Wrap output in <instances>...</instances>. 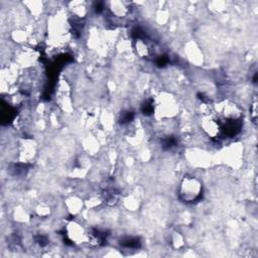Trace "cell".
Segmentation results:
<instances>
[{"mask_svg": "<svg viewBox=\"0 0 258 258\" xmlns=\"http://www.w3.org/2000/svg\"><path fill=\"white\" fill-rule=\"evenodd\" d=\"M203 193V185L197 177L187 176L182 181L179 189V195L185 203H195Z\"/></svg>", "mask_w": 258, "mask_h": 258, "instance_id": "1", "label": "cell"}, {"mask_svg": "<svg viewBox=\"0 0 258 258\" xmlns=\"http://www.w3.org/2000/svg\"><path fill=\"white\" fill-rule=\"evenodd\" d=\"M153 111H155L160 117H172L177 111V105L172 97H160L153 106Z\"/></svg>", "mask_w": 258, "mask_h": 258, "instance_id": "2", "label": "cell"}, {"mask_svg": "<svg viewBox=\"0 0 258 258\" xmlns=\"http://www.w3.org/2000/svg\"><path fill=\"white\" fill-rule=\"evenodd\" d=\"M203 131L210 137H216L222 131V125L214 115H205L201 120Z\"/></svg>", "mask_w": 258, "mask_h": 258, "instance_id": "3", "label": "cell"}, {"mask_svg": "<svg viewBox=\"0 0 258 258\" xmlns=\"http://www.w3.org/2000/svg\"><path fill=\"white\" fill-rule=\"evenodd\" d=\"M68 236L72 241L78 243V242L82 240L84 237V230L78 224L72 223L68 227Z\"/></svg>", "mask_w": 258, "mask_h": 258, "instance_id": "4", "label": "cell"}, {"mask_svg": "<svg viewBox=\"0 0 258 258\" xmlns=\"http://www.w3.org/2000/svg\"><path fill=\"white\" fill-rule=\"evenodd\" d=\"M67 207L72 214H77L82 208V201L76 197H71L67 200Z\"/></svg>", "mask_w": 258, "mask_h": 258, "instance_id": "5", "label": "cell"}, {"mask_svg": "<svg viewBox=\"0 0 258 258\" xmlns=\"http://www.w3.org/2000/svg\"><path fill=\"white\" fill-rule=\"evenodd\" d=\"M137 53L143 57V56H147L148 55V52H149V47L147 45V43H145L143 41L141 40H138V43H137Z\"/></svg>", "mask_w": 258, "mask_h": 258, "instance_id": "6", "label": "cell"}]
</instances>
